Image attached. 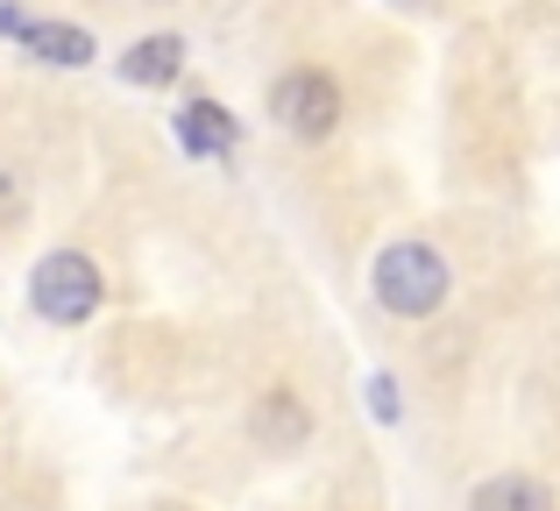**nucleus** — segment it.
<instances>
[{
  "instance_id": "6e6552de",
  "label": "nucleus",
  "mask_w": 560,
  "mask_h": 511,
  "mask_svg": "<svg viewBox=\"0 0 560 511\" xmlns=\"http://www.w3.org/2000/svg\"><path fill=\"white\" fill-rule=\"evenodd\" d=\"M185 71V43L178 36H142L136 50L121 57V79H136V85H171Z\"/></svg>"
},
{
  "instance_id": "1a4fd4ad",
  "label": "nucleus",
  "mask_w": 560,
  "mask_h": 511,
  "mask_svg": "<svg viewBox=\"0 0 560 511\" xmlns=\"http://www.w3.org/2000/svg\"><path fill=\"white\" fill-rule=\"evenodd\" d=\"M28 207V193H22V178L14 171H0V221H14V213Z\"/></svg>"
},
{
  "instance_id": "9d476101",
  "label": "nucleus",
  "mask_w": 560,
  "mask_h": 511,
  "mask_svg": "<svg viewBox=\"0 0 560 511\" xmlns=\"http://www.w3.org/2000/svg\"><path fill=\"white\" fill-rule=\"evenodd\" d=\"M370 413L376 419H397V384H390V376H370Z\"/></svg>"
},
{
  "instance_id": "f03ea898",
  "label": "nucleus",
  "mask_w": 560,
  "mask_h": 511,
  "mask_svg": "<svg viewBox=\"0 0 560 511\" xmlns=\"http://www.w3.org/2000/svg\"><path fill=\"white\" fill-rule=\"evenodd\" d=\"M100 263L79 256V249H57L36 263V277H28V299H36L43 320H57V327H79V320L100 313Z\"/></svg>"
},
{
  "instance_id": "0eeeda50",
  "label": "nucleus",
  "mask_w": 560,
  "mask_h": 511,
  "mask_svg": "<svg viewBox=\"0 0 560 511\" xmlns=\"http://www.w3.org/2000/svg\"><path fill=\"white\" fill-rule=\"evenodd\" d=\"M468 511H553V490L539 476H490V484H476Z\"/></svg>"
},
{
  "instance_id": "20e7f679",
  "label": "nucleus",
  "mask_w": 560,
  "mask_h": 511,
  "mask_svg": "<svg viewBox=\"0 0 560 511\" xmlns=\"http://www.w3.org/2000/svg\"><path fill=\"white\" fill-rule=\"evenodd\" d=\"M305 433H313V419H305V405L291 398V391H270V398L256 405V441L270 448V455H291V448H305Z\"/></svg>"
},
{
  "instance_id": "423d86ee",
  "label": "nucleus",
  "mask_w": 560,
  "mask_h": 511,
  "mask_svg": "<svg viewBox=\"0 0 560 511\" xmlns=\"http://www.w3.org/2000/svg\"><path fill=\"white\" fill-rule=\"evenodd\" d=\"M14 36H22L43 65H93V36L71 28V22H22Z\"/></svg>"
},
{
  "instance_id": "7ed1b4c3",
  "label": "nucleus",
  "mask_w": 560,
  "mask_h": 511,
  "mask_svg": "<svg viewBox=\"0 0 560 511\" xmlns=\"http://www.w3.org/2000/svg\"><path fill=\"white\" fill-rule=\"evenodd\" d=\"M270 114L291 128V136L319 142V136H334V121H341V85H334L327 71H284L277 93H270Z\"/></svg>"
},
{
  "instance_id": "39448f33",
  "label": "nucleus",
  "mask_w": 560,
  "mask_h": 511,
  "mask_svg": "<svg viewBox=\"0 0 560 511\" xmlns=\"http://www.w3.org/2000/svg\"><path fill=\"white\" fill-rule=\"evenodd\" d=\"M178 142H185L191 156H228V150H234L228 107H213V100H191V107L178 114Z\"/></svg>"
},
{
  "instance_id": "f257e3e1",
  "label": "nucleus",
  "mask_w": 560,
  "mask_h": 511,
  "mask_svg": "<svg viewBox=\"0 0 560 511\" xmlns=\"http://www.w3.org/2000/svg\"><path fill=\"white\" fill-rule=\"evenodd\" d=\"M447 256L440 249H425V242H390V249L376 256V299L390 305V313H405V320H425V313H440L447 305Z\"/></svg>"
}]
</instances>
